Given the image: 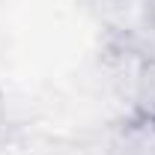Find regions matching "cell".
I'll use <instances>...</instances> for the list:
<instances>
[{
	"label": "cell",
	"instance_id": "6da1fadb",
	"mask_svg": "<svg viewBox=\"0 0 155 155\" xmlns=\"http://www.w3.org/2000/svg\"><path fill=\"white\" fill-rule=\"evenodd\" d=\"M131 104H134V122L137 125L155 128V57L140 60V66H137Z\"/></svg>",
	"mask_w": 155,
	"mask_h": 155
},
{
	"label": "cell",
	"instance_id": "7a4b0ae2",
	"mask_svg": "<svg viewBox=\"0 0 155 155\" xmlns=\"http://www.w3.org/2000/svg\"><path fill=\"white\" fill-rule=\"evenodd\" d=\"M3 128H6V116H3V104H0V134H3Z\"/></svg>",
	"mask_w": 155,
	"mask_h": 155
}]
</instances>
